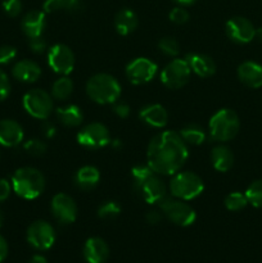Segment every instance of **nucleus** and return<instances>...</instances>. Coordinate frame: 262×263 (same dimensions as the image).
Masks as SVG:
<instances>
[{"label":"nucleus","instance_id":"obj_39","mask_svg":"<svg viewBox=\"0 0 262 263\" xmlns=\"http://www.w3.org/2000/svg\"><path fill=\"white\" fill-rule=\"evenodd\" d=\"M30 48L35 54L44 53L46 49L45 39H44L43 36H39V37H35V39H30Z\"/></svg>","mask_w":262,"mask_h":263},{"label":"nucleus","instance_id":"obj_30","mask_svg":"<svg viewBox=\"0 0 262 263\" xmlns=\"http://www.w3.org/2000/svg\"><path fill=\"white\" fill-rule=\"evenodd\" d=\"M223 204L229 211L236 212V211H241L243 208H246L247 204H248V200H247L246 194H243V193L233 192L226 195Z\"/></svg>","mask_w":262,"mask_h":263},{"label":"nucleus","instance_id":"obj_3","mask_svg":"<svg viewBox=\"0 0 262 263\" xmlns=\"http://www.w3.org/2000/svg\"><path fill=\"white\" fill-rule=\"evenodd\" d=\"M12 189L23 199H36L45 189V177L38 168L22 167L13 174Z\"/></svg>","mask_w":262,"mask_h":263},{"label":"nucleus","instance_id":"obj_11","mask_svg":"<svg viewBox=\"0 0 262 263\" xmlns=\"http://www.w3.org/2000/svg\"><path fill=\"white\" fill-rule=\"evenodd\" d=\"M27 241L39 251L50 249L55 241V230L46 221H35L27 229Z\"/></svg>","mask_w":262,"mask_h":263},{"label":"nucleus","instance_id":"obj_48","mask_svg":"<svg viewBox=\"0 0 262 263\" xmlns=\"http://www.w3.org/2000/svg\"><path fill=\"white\" fill-rule=\"evenodd\" d=\"M3 222H4V215H3V211L0 210V228L3 226Z\"/></svg>","mask_w":262,"mask_h":263},{"label":"nucleus","instance_id":"obj_1","mask_svg":"<svg viewBox=\"0 0 262 263\" xmlns=\"http://www.w3.org/2000/svg\"><path fill=\"white\" fill-rule=\"evenodd\" d=\"M189 157L188 144L176 131H163L154 136L146 151V164L158 175H175Z\"/></svg>","mask_w":262,"mask_h":263},{"label":"nucleus","instance_id":"obj_41","mask_svg":"<svg viewBox=\"0 0 262 263\" xmlns=\"http://www.w3.org/2000/svg\"><path fill=\"white\" fill-rule=\"evenodd\" d=\"M10 190H12V184L8 180L0 179V202H4L9 198Z\"/></svg>","mask_w":262,"mask_h":263},{"label":"nucleus","instance_id":"obj_5","mask_svg":"<svg viewBox=\"0 0 262 263\" xmlns=\"http://www.w3.org/2000/svg\"><path fill=\"white\" fill-rule=\"evenodd\" d=\"M239 128H240V121H239L238 115L229 108L217 110L211 117L210 123H208L211 139L215 141H221V143L235 138L239 133Z\"/></svg>","mask_w":262,"mask_h":263},{"label":"nucleus","instance_id":"obj_43","mask_svg":"<svg viewBox=\"0 0 262 263\" xmlns=\"http://www.w3.org/2000/svg\"><path fill=\"white\" fill-rule=\"evenodd\" d=\"M162 216H163L162 215V211L152 210L146 213V221H148V223H151V225H157V223L161 222Z\"/></svg>","mask_w":262,"mask_h":263},{"label":"nucleus","instance_id":"obj_34","mask_svg":"<svg viewBox=\"0 0 262 263\" xmlns=\"http://www.w3.org/2000/svg\"><path fill=\"white\" fill-rule=\"evenodd\" d=\"M23 148H25V151L27 152L28 154H31V156L39 157L43 156V154L45 153L48 146H46V144L44 143V141L39 140V139H31V140L26 141Z\"/></svg>","mask_w":262,"mask_h":263},{"label":"nucleus","instance_id":"obj_28","mask_svg":"<svg viewBox=\"0 0 262 263\" xmlns=\"http://www.w3.org/2000/svg\"><path fill=\"white\" fill-rule=\"evenodd\" d=\"M73 92V82L71 79L63 76L57 80L51 86V97L57 100H66Z\"/></svg>","mask_w":262,"mask_h":263},{"label":"nucleus","instance_id":"obj_18","mask_svg":"<svg viewBox=\"0 0 262 263\" xmlns=\"http://www.w3.org/2000/svg\"><path fill=\"white\" fill-rule=\"evenodd\" d=\"M45 26V13L41 12V10H31V12H28L22 18V22H21V27H22L23 33L28 39H35L39 37V36H43Z\"/></svg>","mask_w":262,"mask_h":263},{"label":"nucleus","instance_id":"obj_4","mask_svg":"<svg viewBox=\"0 0 262 263\" xmlns=\"http://www.w3.org/2000/svg\"><path fill=\"white\" fill-rule=\"evenodd\" d=\"M86 94L98 104H112L121 95V85L108 73H97L86 82Z\"/></svg>","mask_w":262,"mask_h":263},{"label":"nucleus","instance_id":"obj_9","mask_svg":"<svg viewBox=\"0 0 262 263\" xmlns=\"http://www.w3.org/2000/svg\"><path fill=\"white\" fill-rule=\"evenodd\" d=\"M192 74L189 63L185 59H174L161 72V81L171 90L181 89L188 84Z\"/></svg>","mask_w":262,"mask_h":263},{"label":"nucleus","instance_id":"obj_10","mask_svg":"<svg viewBox=\"0 0 262 263\" xmlns=\"http://www.w3.org/2000/svg\"><path fill=\"white\" fill-rule=\"evenodd\" d=\"M77 143L89 149H100L110 144L109 130L103 123L92 122L77 134Z\"/></svg>","mask_w":262,"mask_h":263},{"label":"nucleus","instance_id":"obj_44","mask_svg":"<svg viewBox=\"0 0 262 263\" xmlns=\"http://www.w3.org/2000/svg\"><path fill=\"white\" fill-rule=\"evenodd\" d=\"M8 256V243L2 235H0V263L4 261Z\"/></svg>","mask_w":262,"mask_h":263},{"label":"nucleus","instance_id":"obj_29","mask_svg":"<svg viewBox=\"0 0 262 263\" xmlns=\"http://www.w3.org/2000/svg\"><path fill=\"white\" fill-rule=\"evenodd\" d=\"M81 9L80 0H45L44 10L45 12H57V10H67V12H79Z\"/></svg>","mask_w":262,"mask_h":263},{"label":"nucleus","instance_id":"obj_20","mask_svg":"<svg viewBox=\"0 0 262 263\" xmlns=\"http://www.w3.org/2000/svg\"><path fill=\"white\" fill-rule=\"evenodd\" d=\"M139 117L144 123L156 128L164 127L169 122V113H167L166 108L162 107L161 104L145 105L140 109Z\"/></svg>","mask_w":262,"mask_h":263},{"label":"nucleus","instance_id":"obj_31","mask_svg":"<svg viewBox=\"0 0 262 263\" xmlns=\"http://www.w3.org/2000/svg\"><path fill=\"white\" fill-rule=\"evenodd\" d=\"M246 197L249 204L256 208H262V180H256L252 182L246 190Z\"/></svg>","mask_w":262,"mask_h":263},{"label":"nucleus","instance_id":"obj_37","mask_svg":"<svg viewBox=\"0 0 262 263\" xmlns=\"http://www.w3.org/2000/svg\"><path fill=\"white\" fill-rule=\"evenodd\" d=\"M17 57V50L12 45L0 46V64H8Z\"/></svg>","mask_w":262,"mask_h":263},{"label":"nucleus","instance_id":"obj_33","mask_svg":"<svg viewBox=\"0 0 262 263\" xmlns=\"http://www.w3.org/2000/svg\"><path fill=\"white\" fill-rule=\"evenodd\" d=\"M158 49L169 57H176L180 53V45L174 37H163L158 41Z\"/></svg>","mask_w":262,"mask_h":263},{"label":"nucleus","instance_id":"obj_7","mask_svg":"<svg viewBox=\"0 0 262 263\" xmlns=\"http://www.w3.org/2000/svg\"><path fill=\"white\" fill-rule=\"evenodd\" d=\"M162 213L171 221L172 223L177 226H186L193 225L197 220V213L194 208L185 203V200L177 199V198L164 197L161 202L158 203Z\"/></svg>","mask_w":262,"mask_h":263},{"label":"nucleus","instance_id":"obj_19","mask_svg":"<svg viewBox=\"0 0 262 263\" xmlns=\"http://www.w3.org/2000/svg\"><path fill=\"white\" fill-rule=\"evenodd\" d=\"M238 77L246 86L258 89L262 86V66L256 62H243L238 67Z\"/></svg>","mask_w":262,"mask_h":263},{"label":"nucleus","instance_id":"obj_6","mask_svg":"<svg viewBox=\"0 0 262 263\" xmlns=\"http://www.w3.org/2000/svg\"><path fill=\"white\" fill-rule=\"evenodd\" d=\"M204 190V182L197 174L190 171L176 172L170 181L172 197L181 200H192L199 197Z\"/></svg>","mask_w":262,"mask_h":263},{"label":"nucleus","instance_id":"obj_46","mask_svg":"<svg viewBox=\"0 0 262 263\" xmlns=\"http://www.w3.org/2000/svg\"><path fill=\"white\" fill-rule=\"evenodd\" d=\"M174 2L177 3L179 5H181V7H186V5L194 4L197 0H174Z\"/></svg>","mask_w":262,"mask_h":263},{"label":"nucleus","instance_id":"obj_13","mask_svg":"<svg viewBox=\"0 0 262 263\" xmlns=\"http://www.w3.org/2000/svg\"><path fill=\"white\" fill-rule=\"evenodd\" d=\"M48 64L55 73L66 74L71 73L74 67V54L71 49L64 44H55L49 49Z\"/></svg>","mask_w":262,"mask_h":263},{"label":"nucleus","instance_id":"obj_42","mask_svg":"<svg viewBox=\"0 0 262 263\" xmlns=\"http://www.w3.org/2000/svg\"><path fill=\"white\" fill-rule=\"evenodd\" d=\"M41 131H43V135L45 136L46 139L53 138L57 133L55 125H54L53 122H50V121H45V122L41 125Z\"/></svg>","mask_w":262,"mask_h":263},{"label":"nucleus","instance_id":"obj_25","mask_svg":"<svg viewBox=\"0 0 262 263\" xmlns=\"http://www.w3.org/2000/svg\"><path fill=\"white\" fill-rule=\"evenodd\" d=\"M100 180V172L94 166H84L74 175V184L82 190H90L98 185Z\"/></svg>","mask_w":262,"mask_h":263},{"label":"nucleus","instance_id":"obj_40","mask_svg":"<svg viewBox=\"0 0 262 263\" xmlns=\"http://www.w3.org/2000/svg\"><path fill=\"white\" fill-rule=\"evenodd\" d=\"M113 110H115V113L120 118H126V117H128V115H130L131 109H130V105H128L127 103L116 102Z\"/></svg>","mask_w":262,"mask_h":263},{"label":"nucleus","instance_id":"obj_22","mask_svg":"<svg viewBox=\"0 0 262 263\" xmlns=\"http://www.w3.org/2000/svg\"><path fill=\"white\" fill-rule=\"evenodd\" d=\"M190 69L199 77H211L216 72V63L211 57L199 53H189L185 57Z\"/></svg>","mask_w":262,"mask_h":263},{"label":"nucleus","instance_id":"obj_35","mask_svg":"<svg viewBox=\"0 0 262 263\" xmlns=\"http://www.w3.org/2000/svg\"><path fill=\"white\" fill-rule=\"evenodd\" d=\"M170 21L176 25H184L189 21V13L184 7H176L170 12Z\"/></svg>","mask_w":262,"mask_h":263},{"label":"nucleus","instance_id":"obj_16","mask_svg":"<svg viewBox=\"0 0 262 263\" xmlns=\"http://www.w3.org/2000/svg\"><path fill=\"white\" fill-rule=\"evenodd\" d=\"M22 126L13 120L0 121V145L7 148H14L23 141Z\"/></svg>","mask_w":262,"mask_h":263},{"label":"nucleus","instance_id":"obj_21","mask_svg":"<svg viewBox=\"0 0 262 263\" xmlns=\"http://www.w3.org/2000/svg\"><path fill=\"white\" fill-rule=\"evenodd\" d=\"M12 74L15 80L25 84H32L41 76V68L36 62L23 59L13 66Z\"/></svg>","mask_w":262,"mask_h":263},{"label":"nucleus","instance_id":"obj_32","mask_svg":"<svg viewBox=\"0 0 262 263\" xmlns=\"http://www.w3.org/2000/svg\"><path fill=\"white\" fill-rule=\"evenodd\" d=\"M121 213V207L116 202H104L98 208V217L102 220H113Z\"/></svg>","mask_w":262,"mask_h":263},{"label":"nucleus","instance_id":"obj_27","mask_svg":"<svg viewBox=\"0 0 262 263\" xmlns=\"http://www.w3.org/2000/svg\"><path fill=\"white\" fill-rule=\"evenodd\" d=\"M180 135L188 145H200L205 140V133L200 126L188 125L180 131Z\"/></svg>","mask_w":262,"mask_h":263},{"label":"nucleus","instance_id":"obj_24","mask_svg":"<svg viewBox=\"0 0 262 263\" xmlns=\"http://www.w3.org/2000/svg\"><path fill=\"white\" fill-rule=\"evenodd\" d=\"M211 162L216 171L228 172L234 164V154L226 145H217L211 152Z\"/></svg>","mask_w":262,"mask_h":263},{"label":"nucleus","instance_id":"obj_36","mask_svg":"<svg viewBox=\"0 0 262 263\" xmlns=\"http://www.w3.org/2000/svg\"><path fill=\"white\" fill-rule=\"evenodd\" d=\"M3 9H4L5 14L14 18L22 12V2L21 0H4L3 2Z\"/></svg>","mask_w":262,"mask_h":263},{"label":"nucleus","instance_id":"obj_38","mask_svg":"<svg viewBox=\"0 0 262 263\" xmlns=\"http://www.w3.org/2000/svg\"><path fill=\"white\" fill-rule=\"evenodd\" d=\"M10 94V81L3 69H0V102L7 99Z\"/></svg>","mask_w":262,"mask_h":263},{"label":"nucleus","instance_id":"obj_8","mask_svg":"<svg viewBox=\"0 0 262 263\" xmlns=\"http://www.w3.org/2000/svg\"><path fill=\"white\" fill-rule=\"evenodd\" d=\"M22 104L26 112L38 120H46L54 109L53 97L43 89H32L26 92Z\"/></svg>","mask_w":262,"mask_h":263},{"label":"nucleus","instance_id":"obj_47","mask_svg":"<svg viewBox=\"0 0 262 263\" xmlns=\"http://www.w3.org/2000/svg\"><path fill=\"white\" fill-rule=\"evenodd\" d=\"M254 37H256L257 40L259 41V43H262V27L257 28V30H256V36H254Z\"/></svg>","mask_w":262,"mask_h":263},{"label":"nucleus","instance_id":"obj_12","mask_svg":"<svg viewBox=\"0 0 262 263\" xmlns=\"http://www.w3.org/2000/svg\"><path fill=\"white\" fill-rule=\"evenodd\" d=\"M158 66L148 58H136L126 66V77L134 85H144L154 79Z\"/></svg>","mask_w":262,"mask_h":263},{"label":"nucleus","instance_id":"obj_26","mask_svg":"<svg viewBox=\"0 0 262 263\" xmlns=\"http://www.w3.org/2000/svg\"><path fill=\"white\" fill-rule=\"evenodd\" d=\"M57 117H58L59 122L66 126V127H77V126L81 125L82 120H84V115H82L81 109L74 104L58 108L57 109Z\"/></svg>","mask_w":262,"mask_h":263},{"label":"nucleus","instance_id":"obj_23","mask_svg":"<svg viewBox=\"0 0 262 263\" xmlns=\"http://www.w3.org/2000/svg\"><path fill=\"white\" fill-rule=\"evenodd\" d=\"M139 25L138 15L131 9H121L115 17V27L120 35L127 36L136 30Z\"/></svg>","mask_w":262,"mask_h":263},{"label":"nucleus","instance_id":"obj_45","mask_svg":"<svg viewBox=\"0 0 262 263\" xmlns=\"http://www.w3.org/2000/svg\"><path fill=\"white\" fill-rule=\"evenodd\" d=\"M28 263H48V261H46V258L44 256L36 254V256H33L32 258L30 259V262H28Z\"/></svg>","mask_w":262,"mask_h":263},{"label":"nucleus","instance_id":"obj_2","mask_svg":"<svg viewBox=\"0 0 262 263\" xmlns=\"http://www.w3.org/2000/svg\"><path fill=\"white\" fill-rule=\"evenodd\" d=\"M131 175L134 179V189L144 202L148 204H158L166 197V185L148 164L135 166L131 170Z\"/></svg>","mask_w":262,"mask_h":263},{"label":"nucleus","instance_id":"obj_17","mask_svg":"<svg viewBox=\"0 0 262 263\" xmlns=\"http://www.w3.org/2000/svg\"><path fill=\"white\" fill-rule=\"evenodd\" d=\"M82 253L87 263H105L109 257V248L103 239L90 238L85 241Z\"/></svg>","mask_w":262,"mask_h":263},{"label":"nucleus","instance_id":"obj_14","mask_svg":"<svg viewBox=\"0 0 262 263\" xmlns=\"http://www.w3.org/2000/svg\"><path fill=\"white\" fill-rule=\"evenodd\" d=\"M51 213L62 225H71L77 218V204L73 198L64 193L55 194L51 199Z\"/></svg>","mask_w":262,"mask_h":263},{"label":"nucleus","instance_id":"obj_15","mask_svg":"<svg viewBox=\"0 0 262 263\" xmlns=\"http://www.w3.org/2000/svg\"><path fill=\"white\" fill-rule=\"evenodd\" d=\"M225 31L228 37L236 44H248L256 36L253 23L244 17H233L226 22Z\"/></svg>","mask_w":262,"mask_h":263}]
</instances>
